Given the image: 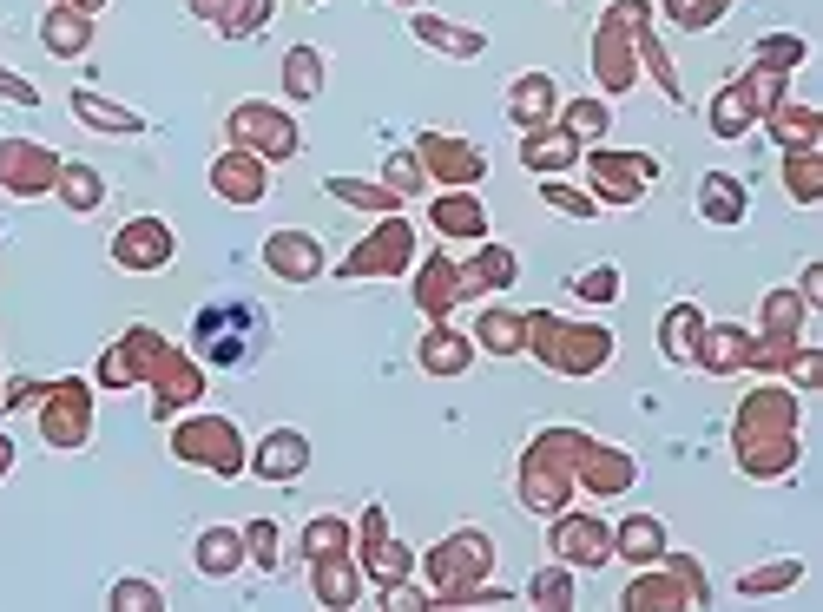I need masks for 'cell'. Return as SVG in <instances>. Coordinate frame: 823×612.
<instances>
[{
	"instance_id": "6da1fadb",
	"label": "cell",
	"mask_w": 823,
	"mask_h": 612,
	"mask_svg": "<svg viewBox=\"0 0 823 612\" xmlns=\"http://www.w3.org/2000/svg\"><path fill=\"white\" fill-rule=\"evenodd\" d=\"M270 343V310L251 297H218L198 310L191 323V349L211 362V369H251Z\"/></svg>"
},
{
	"instance_id": "7a4b0ae2",
	"label": "cell",
	"mask_w": 823,
	"mask_h": 612,
	"mask_svg": "<svg viewBox=\"0 0 823 612\" xmlns=\"http://www.w3.org/2000/svg\"><path fill=\"white\" fill-rule=\"evenodd\" d=\"M270 270H277V277H310V270H317V244H310V237H277V244H270Z\"/></svg>"
},
{
	"instance_id": "3957f363",
	"label": "cell",
	"mask_w": 823,
	"mask_h": 612,
	"mask_svg": "<svg viewBox=\"0 0 823 612\" xmlns=\"http://www.w3.org/2000/svg\"><path fill=\"white\" fill-rule=\"evenodd\" d=\"M698 198H705V218H718V224H738L744 218V211H738V185H725V178H712Z\"/></svg>"
},
{
	"instance_id": "277c9868",
	"label": "cell",
	"mask_w": 823,
	"mask_h": 612,
	"mask_svg": "<svg viewBox=\"0 0 823 612\" xmlns=\"http://www.w3.org/2000/svg\"><path fill=\"white\" fill-rule=\"evenodd\" d=\"M797 573H804L797 560H777V566H764V573H744V593H784Z\"/></svg>"
},
{
	"instance_id": "5b68a950",
	"label": "cell",
	"mask_w": 823,
	"mask_h": 612,
	"mask_svg": "<svg viewBox=\"0 0 823 612\" xmlns=\"http://www.w3.org/2000/svg\"><path fill=\"white\" fill-rule=\"evenodd\" d=\"M290 468H303V441H270L264 448V474L270 481H284Z\"/></svg>"
}]
</instances>
